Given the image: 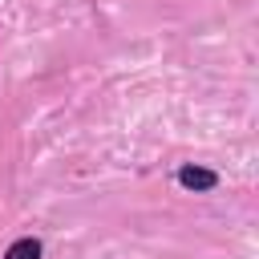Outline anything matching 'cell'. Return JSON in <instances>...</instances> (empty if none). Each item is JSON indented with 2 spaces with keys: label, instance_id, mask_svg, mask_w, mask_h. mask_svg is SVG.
Instances as JSON below:
<instances>
[{
  "label": "cell",
  "instance_id": "obj_1",
  "mask_svg": "<svg viewBox=\"0 0 259 259\" xmlns=\"http://www.w3.org/2000/svg\"><path fill=\"white\" fill-rule=\"evenodd\" d=\"M178 186H186V190H214L219 186V174L214 170H202V166H182L178 170Z\"/></svg>",
  "mask_w": 259,
  "mask_h": 259
},
{
  "label": "cell",
  "instance_id": "obj_2",
  "mask_svg": "<svg viewBox=\"0 0 259 259\" xmlns=\"http://www.w3.org/2000/svg\"><path fill=\"white\" fill-rule=\"evenodd\" d=\"M4 259H40V239H32V235L28 239H16Z\"/></svg>",
  "mask_w": 259,
  "mask_h": 259
}]
</instances>
